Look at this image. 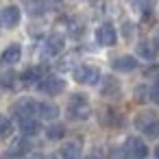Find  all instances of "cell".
Instances as JSON below:
<instances>
[{
  "label": "cell",
  "instance_id": "1",
  "mask_svg": "<svg viewBox=\"0 0 159 159\" xmlns=\"http://www.w3.org/2000/svg\"><path fill=\"white\" fill-rule=\"evenodd\" d=\"M68 116L72 120H87L89 118V100L85 94H72L68 100Z\"/></svg>",
  "mask_w": 159,
  "mask_h": 159
},
{
  "label": "cell",
  "instance_id": "2",
  "mask_svg": "<svg viewBox=\"0 0 159 159\" xmlns=\"http://www.w3.org/2000/svg\"><path fill=\"white\" fill-rule=\"evenodd\" d=\"M135 126H137L146 137H150V139H157V137H159V118H157L155 113H148V111L139 113V116L135 118Z\"/></svg>",
  "mask_w": 159,
  "mask_h": 159
},
{
  "label": "cell",
  "instance_id": "3",
  "mask_svg": "<svg viewBox=\"0 0 159 159\" xmlns=\"http://www.w3.org/2000/svg\"><path fill=\"white\" fill-rule=\"evenodd\" d=\"M72 76H74V81H76V83H81V85H96V83L100 81V70H98V68H94V66L83 63V66L74 68Z\"/></svg>",
  "mask_w": 159,
  "mask_h": 159
},
{
  "label": "cell",
  "instance_id": "4",
  "mask_svg": "<svg viewBox=\"0 0 159 159\" xmlns=\"http://www.w3.org/2000/svg\"><path fill=\"white\" fill-rule=\"evenodd\" d=\"M37 89L42 94H46V96H57V94H61L66 89V81L59 79V76H55V74H48V76H44L37 83Z\"/></svg>",
  "mask_w": 159,
  "mask_h": 159
},
{
  "label": "cell",
  "instance_id": "5",
  "mask_svg": "<svg viewBox=\"0 0 159 159\" xmlns=\"http://www.w3.org/2000/svg\"><path fill=\"white\" fill-rule=\"evenodd\" d=\"M63 46H66V39H63V35H48L46 37V42H44V46H42V57L44 59H52V57H57L61 50H63Z\"/></svg>",
  "mask_w": 159,
  "mask_h": 159
},
{
  "label": "cell",
  "instance_id": "6",
  "mask_svg": "<svg viewBox=\"0 0 159 159\" xmlns=\"http://www.w3.org/2000/svg\"><path fill=\"white\" fill-rule=\"evenodd\" d=\"M124 150L129 152L131 159H146V155H148V146H146V142L139 139V137H135V135L126 137V142H124Z\"/></svg>",
  "mask_w": 159,
  "mask_h": 159
},
{
  "label": "cell",
  "instance_id": "7",
  "mask_svg": "<svg viewBox=\"0 0 159 159\" xmlns=\"http://www.w3.org/2000/svg\"><path fill=\"white\" fill-rule=\"evenodd\" d=\"M96 42L100 44V46H116V42H118V33H116V29L109 24V22H105V24H100L98 29H96Z\"/></svg>",
  "mask_w": 159,
  "mask_h": 159
},
{
  "label": "cell",
  "instance_id": "8",
  "mask_svg": "<svg viewBox=\"0 0 159 159\" xmlns=\"http://www.w3.org/2000/svg\"><path fill=\"white\" fill-rule=\"evenodd\" d=\"M20 20H22V13H20V7H16V5H9L0 11V24L5 29H16L20 24Z\"/></svg>",
  "mask_w": 159,
  "mask_h": 159
},
{
  "label": "cell",
  "instance_id": "9",
  "mask_svg": "<svg viewBox=\"0 0 159 159\" xmlns=\"http://www.w3.org/2000/svg\"><path fill=\"white\" fill-rule=\"evenodd\" d=\"M13 113L18 116V120L22 118H33L37 113V102L31 100V98H20L16 105H13Z\"/></svg>",
  "mask_w": 159,
  "mask_h": 159
},
{
  "label": "cell",
  "instance_id": "10",
  "mask_svg": "<svg viewBox=\"0 0 159 159\" xmlns=\"http://www.w3.org/2000/svg\"><path fill=\"white\" fill-rule=\"evenodd\" d=\"M20 57H22L20 44H11V46H7L2 50V55H0V63H2V66H16L20 61Z\"/></svg>",
  "mask_w": 159,
  "mask_h": 159
},
{
  "label": "cell",
  "instance_id": "11",
  "mask_svg": "<svg viewBox=\"0 0 159 159\" xmlns=\"http://www.w3.org/2000/svg\"><path fill=\"white\" fill-rule=\"evenodd\" d=\"M111 68L116 72H133L137 68V59L131 57V55H122V57H116L111 61Z\"/></svg>",
  "mask_w": 159,
  "mask_h": 159
},
{
  "label": "cell",
  "instance_id": "12",
  "mask_svg": "<svg viewBox=\"0 0 159 159\" xmlns=\"http://www.w3.org/2000/svg\"><path fill=\"white\" fill-rule=\"evenodd\" d=\"M22 83L24 85H33V83H39L42 79H44V68H39V66H33V68H26L24 72H22Z\"/></svg>",
  "mask_w": 159,
  "mask_h": 159
},
{
  "label": "cell",
  "instance_id": "13",
  "mask_svg": "<svg viewBox=\"0 0 159 159\" xmlns=\"http://www.w3.org/2000/svg\"><path fill=\"white\" fill-rule=\"evenodd\" d=\"M29 148H31V144H29L26 137H16V139L9 144V155L22 157V155H29Z\"/></svg>",
  "mask_w": 159,
  "mask_h": 159
},
{
  "label": "cell",
  "instance_id": "14",
  "mask_svg": "<svg viewBox=\"0 0 159 159\" xmlns=\"http://www.w3.org/2000/svg\"><path fill=\"white\" fill-rule=\"evenodd\" d=\"M79 157H81L79 142H68L59 148V159H79Z\"/></svg>",
  "mask_w": 159,
  "mask_h": 159
},
{
  "label": "cell",
  "instance_id": "15",
  "mask_svg": "<svg viewBox=\"0 0 159 159\" xmlns=\"http://www.w3.org/2000/svg\"><path fill=\"white\" fill-rule=\"evenodd\" d=\"M37 113L44 120H55L59 116V107L55 102H37Z\"/></svg>",
  "mask_w": 159,
  "mask_h": 159
},
{
  "label": "cell",
  "instance_id": "16",
  "mask_svg": "<svg viewBox=\"0 0 159 159\" xmlns=\"http://www.w3.org/2000/svg\"><path fill=\"white\" fill-rule=\"evenodd\" d=\"M20 131H22L26 137H31V135H37V133L42 131V124H39L35 118H22V120H20Z\"/></svg>",
  "mask_w": 159,
  "mask_h": 159
},
{
  "label": "cell",
  "instance_id": "17",
  "mask_svg": "<svg viewBox=\"0 0 159 159\" xmlns=\"http://www.w3.org/2000/svg\"><path fill=\"white\" fill-rule=\"evenodd\" d=\"M137 55H139L142 59L152 61V59L157 57V46H155L152 42H139V44H137Z\"/></svg>",
  "mask_w": 159,
  "mask_h": 159
},
{
  "label": "cell",
  "instance_id": "18",
  "mask_svg": "<svg viewBox=\"0 0 159 159\" xmlns=\"http://www.w3.org/2000/svg\"><path fill=\"white\" fill-rule=\"evenodd\" d=\"M105 96H116L120 94V83L113 79V76H105L102 79V89H100Z\"/></svg>",
  "mask_w": 159,
  "mask_h": 159
},
{
  "label": "cell",
  "instance_id": "19",
  "mask_svg": "<svg viewBox=\"0 0 159 159\" xmlns=\"http://www.w3.org/2000/svg\"><path fill=\"white\" fill-rule=\"evenodd\" d=\"M16 85H18L16 72H5V74H0V87H2V89H16Z\"/></svg>",
  "mask_w": 159,
  "mask_h": 159
},
{
  "label": "cell",
  "instance_id": "20",
  "mask_svg": "<svg viewBox=\"0 0 159 159\" xmlns=\"http://www.w3.org/2000/svg\"><path fill=\"white\" fill-rule=\"evenodd\" d=\"M63 135H66V126L63 124H50L48 129H46V137L48 139H63Z\"/></svg>",
  "mask_w": 159,
  "mask_h": 159
},
{
  "label": "cell",
  "instance_id": "21",
  "mask_svg": "<svg viewBox=\"0 0 159 159\" xmlns=\"http://www.w3.org/2000/svg\"><path fill=\"white\" fill-rule=\"evenodd\" d=\"M11 131H13L11 120H9L7 116H2V113H0V139H7V137L11 135Z\"/></svg>",
  "mask_w": 159,
  "mask_h": 159
},
{
  "label": "cell",
  "instance_id": "22",
  "mask_svg": "<svg viewBox=\"0 0 159 159\" xmlns=\"http://www.w3.org/2000/svg\"><path fill=\"white\" fill-rule=\"evenodd\" d=\"M105 124L122 126V116H120V113H116L113 109H107V113H105Z\"/></svg>",
  "mask_w": 159,
  "mask_h": 159
},
{
  "label": "cell",
  "instance_id": "23",
  "mask_svg": "<svg viewBox=\"0 0 159 159\" xmlns=\"http://www.w3.org/2000/svg\"><path fill=\"white\" fill-rule=\"evenodd\" d=\"M109 159H131L129 157V152L124 150V146L120 148V146H113L111 150H109Z\"/></svg>",
  "mask_w": 159,
  "mask_h": 159
},
{
  "label": "cell",
  "instance_id": "24",
  "mask_svg": "<svg viewBox=\"0 0 159 159\" xmlns=\"http://www.w3.org/2000/svg\"><path fill=\"white\" fill-rule=\"evenodd\" d=\"M148 98H150L152 102H157V105H159V83H155V85L148 89Z\"/></svg>",
  "mask_w": 159,
  "mask_h": 159
},
{
  "label": "cell",
  "instance_id": "25",
  "mask_svg": "<svg viewBox=\"0 0 159 159\" xmlns=\"http://www.w3.org/2000/svg\"><path fill=\"white\" fill-rule=\"evenodd\" d=\"M146 92H148V89H146L144 85H139V87L135 89V98H137V100H146Z\"/></svg>",
  "mask_w": 159,
  "mask_h": 159
},
{
  "label": "cell",
  "instance_id": "26",
  "mask_svg": "<svg viewBox=\"0 0 159 159\" xmlns=\"http://www.w3.org/2000/svg\"><path fill=\"white\" fill-rule=\"evenodd\" d=\"M26 159H46V157H44L42 152H29V155H26Z\"/></svg>",
  "mask_w": 159,
  "mask_h": 159
},
{
  "label": "cell",
  "instance_id": "27",
  "mask_svg": "<svg viewBox=\"0 0 159 159\" xmlns=\"http://www.w3.org/2000/svg\"><path fill=\"white\" fill-rule=\"evenodd\" d=\"M155 159H159V146L155 148Z\"/></svg>",
  "mask_w": 159,
  "mask_h": 159
},
{
  "label": "cell",
  "instance_id": "28",
  "mask_svg": "<svg viewBox=\"0 0 159 159\" xmlns=\"http://www.w3.org/2000/svg\"><path fill=\"white\" fill-rule=\"evenodd\" d=\"M85 159H98V157H96V155H89V157H85Z\"/></svg>",
  "mask_w": 159,
  "mask_h": 159
}]
</instances>
